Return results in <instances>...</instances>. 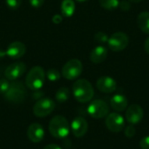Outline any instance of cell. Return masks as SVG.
I'll list each match as a JSON object with an SVG mask.
<instances>
[{"label": "cell", "instance_id": "cell-1", "mask_svg": "<svg viewBox=\"0 0 149 149\" xmlns=\"http://www.w3.org/2000/svg\"><path fill=\"white\" fill-rule=\"evenodd\" d=\"M72 93L77 101L80 103H86L93 99L94 90L92 84L88 80L80 79L73 83Z\"/></svg>", "mask_w": 149, "mask_h": 149}, {"label": "cell", "instance_id": "cell-2", "mask_svg": "<svg viewBox=\"0 0 149 149\" xmlns=\"http://www.w3.org/2000/svg\"><path fill=\"white\" fill-rule=\"evenodd\" d=\"M48 128L52 136L57 139H64L67 137L71 130L68 120H66V118L61 115L54 116L50 120Z\"/></svg>", "mask_w": 149, "mask_h": 149}, {"label": "cell", "instance_id": "cell-3", "mask_svg": "<svg viewBox=\"0 0 149 149\" xmlns=\"http://www.w3.org/2000/svg\"><path fill=\"white\" fill-rule=\"evenodd\" d=\"M45 80V72L41 66L32 67L26 75L25 86L31 91L40 90Z\"/></svg>", "mask_w": 149, "mask_h": 149}, {"label": "cell", "instance_id": "cell-4", "mask_svg": "<svg viewBox=\"0 0 149 149\" xmlns=\"http://www.w3.org/2000/svg\"><path fill=\"white\" fill-rule=\"evenodd\" d=\"M26 96V88L20 81H15L10 84V87L3 94L6 100L11 103L18 104L24 100Z\"/></svg>", "mask_w": 149, "mask_h": 149}, {"label": "cell", "instance_id": "cell-5", "mask_svg": "<svg viewBox=\"0 0 149 149\" xmlns=\"http://www.w3.org/2000/svg\"><path fill=\"white\" fill-rule=\"evenodd\" d=\"M83 71V65L80 60L73 58L67 61L62 68V75L68 80L76 79Z\"/></svg>", "mask_w": 149, "mask_h": 149}, {"label": "cell", "instance_id": "cell-6", "mask_svg": "<svg viewBox=\"0 0 149 149\" xmlns=\"http://www.w3.org/2000/svg\"><path fill=\"white\" fill-rule=\"evenodd\" d=\"M55 109V102L49 98L38 100L33 106V114L38 118H44L51 114Z\"/></svg>", "mask_w": 149, "mask_h": 149}, {"label": "cell", "instance_id": "cell-7", "mask_svg": "<svg viewBox=\"0 0 149 149\" xmlns=\"http://www.w3.org/2000/svg\"><path fill=\"white\" fill-rule=\"evenodd\" d=\"M110 108L107 102L101 100H93L88 107L87 113L93 119H101L107 117L109 113Z\"/></svg>", "mask_w": 149, "mask_h": 149}, {"label": "cell", "instance_id": "cell-8", "mask_svg": "<svg viewBox=\"0 0 149 149\" xmlns=\"http://www.w3.org/2000/svg\"><path fill=\"white\" fill-rule=\"evenodd\" d=\"M108 47L113 52H121L127 48L129 43L127 35L124 32H115L108 38Z\"/></svg>", "mask_w": 149, "mask_h": 149}, {"label": "cell", "instance_id": "cell-9", "mask_svg": "<svg viewBox=\"0 0 149 149\" xmlns=\"http://www.w3.org/2000/svg\"><path fill=\"white\" fill-rule=\"evenodd\" d=\"M106 126L113 133H120L125 127V120L120 113H111L106 117Z\"/></svg>", "mask_w": 149, "mask_h": 149}, {"label": "cell", "instance_id": "cell-10", "mask_svg": "<svg viewBox=\"0 0 149 149\" xmlns=\"http://www.w3.org/2000/svg\"><path fill=\"white\" fill-rule=\"evenodd\" d=\"M26 71V65L24 62H15L9 65L3 72L4 77L8 80L14 81L19 79Z\"/></svg>", "mask_w": 149, "mask_h": 149}, {"label": "cell", "instance_id": "cell-11", "mask_svg": "<svg viewBox=\"0 0 149 149\" xmlns=\"http://www.w3.org/2000/svg\"><path fill=\"white\" fill-rule=\"evenodd\" d=\"M144 117V111L143 108L137 104H134L127 107L126 112V119L127 122L131 125H137L139 124Z\"/></svg>", "mask_w": 149, "mask_h": 149}, {"label": "cell", "instance_id": "cell-12", "mask_svg": "<svg viewBox=\"0 0 149 149\" xmlns=\"http://www.w3.org/2000/svg\"><path fill=\"white\" fill-rule=\"evenodd\" d=\"M71 130L76 138H82L88 130V123L84 117H76L71 123Z\"/></svg>", "mask_w": 149, "mask_h": 149}, {"label": "cell", "instance_id": "cell-13", "mask_svg": "<svg viewBox=\"0 0 149 149\" xmlns=\"http://www.w3.org/2000/svg\"><path fill=\"white\" fill-rule=\"evenodd\" d=\"M26 52V47L24 43L20 41H14L10 43L5 52V55H7L9 58H13V59H18L22 58Z\"/></svg>", "mask_w": 149, "mask_h": 149}, {"label": "cell", "instance_id": "cell-14", "mask_svg": "<svg viewBox=\"0 0 149 149\" xmlns=\"http://www.w3.org/2000/svg\"><path fill=\"white\" fill-rule=\"evenodd\" d=\"M96 86L99 91L105 93H113L117 88V83L115 79L109 76H102L98 79L96 82Z\"/></svg>", "mask_w": 149, "mask_h": 149}, {"label": "cell", "instance_id": "cell-15", "mask_svg": "<svg viewBox=\"0 0 149 149\" xmlns=\"http://www.w3.org/2000/svg\"><path fill=\"white\" fill-rule=\"evenodd\" d=\"M28 139L33 143H38L43 141L45 137V130L44 127L38 123L31 124L26 132Z\"/></svg>", "mask_w": 149, "mask_h": 149}, {"label": "cell", "instance_id": "cell-16", "mask_svg": "<svg viewBox=\"0 0 149 149\" xmlns=\"http://www.w3.org/2000/svg\"><path fill=\"white\" fill-rule=\"evenodd\" d=\"M110 105H111V107L114 111L123 112L126 110V108H127L128 101H127V99L126 98V96H124L120 93H118V94L113 95L111 98Z\"/></svg>", "mask_w": 149, "mask_h": 149}, {"label": "cell", "instance_id": "cell-17", "mask_svg": "<svg viewBox=\"0 0 149 149\" xmlns=\"http://www.w3.org/2000/svg\"><path fill=\"white\" fill-rule=\"evenodd\" d=\"M107 57V49L105 46L98 45L93 48L90 53V59L94 64L102 63Z\"/></svg>", "mask_w": 149, "mask_h": 149}, {"label": "cell", "instance_id": "cell-18", "mask_svg": "<svg viewBox=\"0 0 149 149\" xmlns=\"http://www.w3.org/2000/svg\"><path fill=\"white\" fill-rule=\"evenodd\" d=\"M75 12V3L73 0H63L61 3V13L64 17H70Z\"/></svg>", "mask_w": 149, "mask_h": 149}, {"label": "cell", "instance_id": "cell-19", "mask_svg": "<svg viewBox=\"0 0 149 149\" xmlns=\"http://www.w3.org/2000/svg\"><path fill=\"white\" fill-rule=\"evenodd\" d=\"M137 22L140 29L143 32L149 34V11H143L140 13Z\"/></svg>", "mask_w": 149, "mask_h": 149}, {"label": "cell", "instance_id": "cell-20", "mask_svg": "<svg viewBox=\"0 0 149 149\" xmlns=\"http://www.w3.org/2000/svg\"><path fill=\"white\" fill-rule=\"evenodd\" d=\"M55 98H56V100L59 103H64V102H66L69 98H70V90L67 88V87H60L56 94H55Z\"/></svg>", "mask_w": 149, "mask_h": 149}, {"label": "cell", "instance_id": "cell-21", "mask_svg": "<svg viewBox=\"0 0 149 149\" xmlns=\"http://www.w3.org/2000/svg\"><path fill=\"white\" fill-rule=\"evenodd\" d=\"M100 4L101 5L102 8L106 10H113L119 7L120 1L119 0H100Z\"/></svg>", "mask_w": 149, "mask_h": 149}, {"label": "cell", "instance_id": "cell-22", "mask_svg": "<svg viewBox=\"0 0 149 149\" xmlns=\"http://www.w3.org/2000/svg\"><path fill=\"white\" fill-rule=\"evenodd\" d=\"M45 78H47V79L52 82H55L61 78V74L58 70L52 68L47 70V72H45Z\"/></svg>", "mask_w": 149, "mask_h": 149}, {"label": "cell", "instance_id": "cell-23", "mask_svg": "<svg viewBox=\"0 0 149 149\" xmlns=\"http://www.w3.org/2000/svg\"><path fill=\"white\" fill-rule=\"evenodd\" d=\"M10 82L9 80L4 77V78H0V93L1 94H4L7 90L10 87Z\"/></svg>", "mask_w": 149, "mask_h": 149}, {"label": "cell", "instance_id": "cell-24", "mask_svg": "<svg viewBox=\"0 0 149 149\" xmlns=\"http://www.w3.org/2000/svg\"><path fill=\"white\" fill-rule=\"evenodd\" d=\"M108 36L105 33V32H102V31H99L95 34L94 36V39L98 42V43H107L108 41Z\"/></svg>", "mask_w": 149, "mask_h": 149}, {"label": "cell", "instance_id": "cell-25", "mask_svg": "<svg viewBox=\"0 0 149 149\" xmlns=\"http://www.w3.org/2000/svg\"><path fill=\"white\" fill-rule=\"evenodd\" d=\"M5 3L10 9L17 10L22 3V0H5Z\"/></svg>", "mask_w": 149, "mask_h": 149}, {"label": "cell", "instance_id": "cell-26", "mask_svg": "<svg viewBox=\"0 0 149 149\" xmlns=\"http://www.w3.org/2000/svg\"><path fill=\"white\" fill-rule=\"evenodd\" d=\"M124 134L127 138H133L136 134V129L134 127V125H130L127 127L124 130Z\"/></svg>", "mask_w": 149, "mask_h": 149}, {"label": "cell", "instance_id": "cell-27", "mask_svg": "<svg viewBox=\"0 0 149 149\" xmlns=\"http://www.w3.org/2000/svg\"><path fill=\"white\" fill-rule=\"evenodd\" d=\"M140 147L141 149H149V135L143 137L141 140Z\"/></svg>", "mask_w": 149, "mask_h": 149}, {"label": "cell", "instance_id": "cell-28", "mask_svg": "<svg viewBox=\"0 0 149 149\" xmlns=\"http://www.w3.org/2000/svg\"><path fill=\"white\" fill-rule=\"evenodd\" d=\"M29 2L33 8H40L44 4L45 0H29Z\"/></svg>", "mask_w": 149, "mask_h": 149}, {"label": "cell", "instance_id": "cell-29", "mask_svg": "<svg viewBox=\"0 0 149 149\" xmlns=\"http://www.w3.org/2000/svg\"><path fill=\"white\" fill-rule=\"evenodd\" d=\"M119 7H120L122 10L127 11V10H130L131 4H130L129 2H127V1H122L121 3H120Z\"/></svg>", "mask_w": 149, "mask_h": 149}, {"label": "cell", "instance_id": "cell-30", "mask_svg": "<svg viewBox=\"0 0 149 149\" xmlns=\"http://www.w3.org/2000/svg\"><path fill=\"white\" fill-rule=\"evenodd\" d=\"M52 22L53 24H60L62 21H63V17L62 15H59V14H55L53 17H52Z\"/></svg>", "mask_w": 149, "mask_h": 149}, {"label": "cell", "instance_id": "cell-31", "mask_svg": "<svg viewBox=\"0 0 149 149\" xmlns=\"http://www.w3.org/2000/svg\"><path fill=\"white\" fill-rule=\"evenodd\" d=\"M43 95H44V93H43V92H39V90H38V91H35V93H34V94L32 95V97H33L34 99L40 100V99H42Z\"/></svg>", "mask_w": 149, "mask_h": 149}, {"label": "cell", "instance_id": "cell-32", "mask_svg": "<svg viewBox=\"0 0 149 149\" xmlns=\"http://www.w3.org/2000/svg\"><path fill=\"white\" fill-rule=\"evenodd\" d=\"M44 149H62L57 144H49V145H46Z\"/></svg>", "mask_w": 149, "mask_h": 149}, {"label": "cell", "instance_id": "cell-33", "mask_svg": "<svg viewBox=\"0 0 149 149\" xmlns=\"http://www.w3.org/2000/svg\"><path fill=\"white\" fill-rule=\"evenodd\" d=\"M144 48H145V51L149 54V38H147V40L145 41V44H144Z\"/></svg>", "mask_w": 149, "mask_h": 149}, {"label": "cell", "instance_id": "cell-34", "mask_svg": "<svg viewBox=\"0 0 149 149\" xmlns=\"http://www.w3.org/2000/svg\"><path fill=\"white\" fill-rule=\"evenodd\" d=\"M130 2H133V3H140V2H141L142 0H129Z\"/></svg>", "mask_w": 149, "mask_h": 149}, {"label": "cell", "instance_id": "cell-35", "mask_svg": "<svg viewBox=\"0 0 149 149\" xmlns=\"http://www.w3.org/2000/svg\"><path fill=\"white\" fill-rule=\"evenodd\" d=\"M76 1H78V2H86L87 0H76Z\"/></svg>", "mask_w": 149, "mask_h": 149}]
</instances>
